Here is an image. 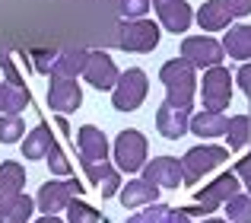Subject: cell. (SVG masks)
Instances as JSON below:
<instances>
[{
    "mask_svg": "<svg viewBox=\"0 0 251 223\" xmlns=\"http://www.w3.org/2000/svg\"><path fill=\"white\" fill-rule=\"evenodd\" d=\"M159 80H162V86H166V102L191 109L194 93H197V77H194V67H191L184 57H172V61L162 64Z\"/></svg>",
    "mask_w": 251,
    "mask_h": 223,
    "instance_id": "cell-1",
    "label": "cell"
},
{
    "mask_svg": "<svg viewBox=\"0 0 251 223\" xmlns=\"http://www.w3.org/2000/svg\"><path fill=\"white\" fill-rule=\"evenodd\" d=\"M147 93H150L147 74L140 67H130L118 77L115 89H111V106L118 112H137L143 106V99H147Z\"/></svg>",
    "mask_w": 251,
    "mask_h": 223,
    "instance_id": "cell-2",
    "label": "cell"
},
{
    "mask_svg": "<svg viewBox=\"0 0 251 223\" xmlns=\"http://www.w3.org/2000/svg\"><path fill=\"white\" fill-rule=\"evenodd\" d=\"M229 160V150L226 147H213V143H201V147L188 150L181 160V175L188 185H194V182H201L207 172H213L216 166H223V163Z\"/></svg>",
    "mask_w": 251,
    "mask_h": 223,
    "instance_id": "cell-3",
    "label": "cell"
},
{
    "mask_svg": "<svg viewBox=\"0 0 251 223\" xmlns=\"http://www.w3.org/2000/svg\"><path fill=\"white\" fill-rule=\"evenodd\" d=\"M83 188L76 179H67V182H45L42 188H38V195H35V204H38V211H45V217H57L61 211H67V204L74 198H80L83 195Z\"/></svg>",
    "mask_w": 251,
    "mask_h": 223,
    "instance_id": "cell-4",
    "label": "cell"
},
{
    "mask_svg": "<svg viewBox=\"0 0 251 223\" xmlns=\"http://www.w3.org/2000/svg\"><path fill=\"white\" fill-rule=\"evenodd\" d=\"M159 45V26L153 19H130V23H121L118 29V48L121 51H153Z\"/></svg>",
    "mask_w": 251,
    "mask_h": 223,
    "instance_id": "cell-5",
    "label": "cell"
},
{
    "mask_svg": "<svg viewBox=\"0 0 251 223\" xmlns=\"http://www.w3.org/2000/svg\"><path fill=\"white\" fill-rule=\"evenodd\" d=\"M223 42H216V38L210 35H191L181 42V57L191 64V67H201V70H210V67H220L223 64Z\"/></svg>",
    "mask_w": 251,
    "mask_h": 223,
    "instance_id": "cell-6",
    "label": "cell"
},
{
    "mask_svg": "<svg viewBox=\"0 0 251 223\" xmlns=\"http://www.w3.org/2000/svg\"><path fill=\"white\" fill-rule=\"evenodd\" d=\"M115 160L118 169H124V172H140L147 166V137L134 128L121 131L115 140Z\"/></svg>",
    "mask_w": 251,
    "mask_h": 223,
    "instance_id": "cell-7",
    "label": "cell"
},
{
    "mask_svg": "<svg viewBox=\"0 0 251 223\" xmlns=\"http://www.w3.org/2000/svg\"><path fill=\"white\" fill-rule=\"evenodd\" d=\"M232 99V74L226 67H210L203 74V109L207 112H223Z\"/></svg>",
    "mask_w": 251,
    "mask_h": 223,
    "instance_id": "cell-8",
    "label": "cell"
},
{
    "mask_svg": "<svg viewBox=\"0 0 251 223\" xmlns=\"http://www.w3.org/2000/svg\"><path fill=\"white\" fill-rule=\"evenodd\" d=\"M235 195H239V175L223 172L216 182H210V185H203L201 192H194V204L203 207V214H210L220 204H226L229 198H235Z\"/></svg>",
    "mask_w": 251,
    "mask_h": 223,
    "instance_id": "cell-9",
    "label": "cell"
},
{
    "mask_svg": "<svg viewBox=\"0 0 251 223\" xmlns=\"http://www.w3.org/2000/svg\"><path fill=\"white\" fill-rule=\"evenodd\" d=\"M140 172H143V182H150V185H156V188H178L184 182L181 160H175V156H156Z\"/></svg>",
    "mask_w": 251,
    "mask_h": 223,
    "instance_id": "cell-10",
    "label": "cell"
},
{
    "mask_svg": "<svg viewBox=\"0 0 251 223\" xmlns=\"http://www.w3.org/2000/svg\"><path fill=\"white\" fill-rule=\"evenodd\" d=\"M188 128H191V109L162 102L159 112H156V131H159L166 140H178V137L188 134Z\"/></svg>",
    "mask_w": 251,
    "mask_h": 223,
    "instance_id": "cell-11",
    "label": "cell"
},
{
    "mask_svg": "<svg viewBox=\"0 0 251 223\" xmlns=\"http://www.w3.org/2000/svg\"><path fill=\"white\" fill-rule=\"evenodd\" d=\"M83 77H86V83L96 86V89H115L121 70L115 67V61H111L105 51H89V61H86Z\"/></svg>",
    "mask_w": 251,
    "mask_h": 223,
    "instance_id": "cell-12",
    "label": "cell"
},
{
    "mask_svg": "<svg viewBox=\"0 0 251 223\" xmlns=\"http://www.w3.org/2000/svg\"><path fill=\"white\" fill-rule=\"evenodd\" d=\"M76 147H80V163L92 166V163H108V140L96 124H83L76 131Z\"/></svg>",
    "mask_w": 251,
    "mask_h": 223,
    "instance_id": "cell-13",
    "label": "cell"
},
{
    "mask_svg": "<svg viewBox=\"0 0 251 223\" xmlns=\"http://www.w3.org/2000/svg\"><path fill=\"white\" fill-rule=\"evenodd\" d=\"M48 106L61 115L67 112H76L83 106V89L76 80H61V77H51V86H48Z\"/></svg>",
    "mask_w": 251,
    "mask_h": 223,
    "instance_id": "cell-14",
    "label": "cell"
},
{
    "mask_svg": "<svg viewBox=\"0 0 251 223\" xmlns=\"http://www.w3.org/2000/svg\"><path fill=\"white\" fill-rule=\"evenodd\" d=\"M153 6H156V13H159L162 26H166L169 32H175V35L188 32L194 13H191V6L184 3V0H153Z\"/></svg>",
    "mask_w": 251,
    "mask_h": 223,
    "instance_id": "cell-15",
    "label": "cell"
},
{
    "mask_svg": "<svg viewBox=\"0 0 251 223\" xmlns=\"http://www.w3.org/2000/svg\"><path fill=\"white\" fill-rule=\"evenodd\" d=\"M23 185H25V169L16 160L0 163V211L23 195Z\"/></svg>",
    "mask_w": 251,
    "mask_h": 223,
    "instance_id": "cell-16",
    "label": "cell"
},
{
    "mask_svg": "<svg viewBox=\"0 0 251 223\" xmlns=\"http://www.w3.org/2000/svg\"><path fill=\"white\" fill-rule=\"evenodd\" d=\"M83 169H86L89 185H96L102 198H115L121 192V175H118V169L111 163H92V166H83Z\"/></svg>",
    "mask_w": 251,
    "mask_h": 223,
    "instance_id": "cell-17",
    "label": "cell"
},
{
    "mask_svg": "<svg viewBox=\"0 0 251 223\" xmlns=\"http://www.w3.org/2000/svg\"><path fill=\"white\" fill-rule=\"evenodd\" d=\"M232 10H229V0H207V3L197 10V23L203 32H223L232 23Z\"/></svg>",
    "mask_w": 251,
    "mask_h": 223,
    "instance_id": "cell-18",
    "label": "cell"
},
{
    "mask_svg": "<svg viewBox=\"0 0 251 223\" xmlns=\"http://www.w3.org/2000/svg\"><path fill=\"white\" fill-rule=\"evenodd\" d=\"M118 198H121V204L127 207V211H134V207H143V204H156V201H159V188L143 182V179H130L127 185L118 192Z\"/></svg>",
    "mask_w": 251,
    "mask_h": 223,
    "instance_id": "cell-19",
    "label": "cell"
},
{
    "mask_svg": "<svg viewBox=\"0 0 251 223\" xmlns=\"http://www.w3.org/2000/svg\"><path fill=\"white\" fill-rule=\"evenodd\" d=\"M51 147H54L51 128L48 124H35V128L25 134V140H23V160H45Z\"/></svg>",
    "mask_w": 251,
    "mask_h": 223,
    "instance_id": "cell-20",
    "label": "cell"
},
{
    "mask_svg": "<svg viewBox=\"0 0 251 223\" xmlns=\"http://www.w3.org/2000/svg\"><path fill=\"white\" fill-rule=\"evenodd\" d=\"M124 223H191V217L184 211H175V207L169 204H147V211L134 214V217H127Z\"/></svg>",
    "mask_w": 251,
    "mask_h": 223,
    "instance_id": "cell-21",
    "label": "cell"
},
{
    "mask_svg": "<svg viewBox=\"0 0 251 223\" xmlns=\"http://www.w3.org/2000/svg\"><path fill=\"white\" fill-rule=\"evenodd\" d=\"M226 124H229V118L223 115V112H197V115H191V134H197V137H220V134H226Z\"/></svg>",
    "mask_w": 251,
    "mask_h": 223,
    "instance_id": "cell-22",
    "label": "cell"
},
{
    "mask_svg": "<svg viewBox=\"0 0 251 223\" xmlns=\"http://www.w3.org/2000/svg\"><path fill=\"white\" fill-rule=\"evenodd\" d=\"M223 51L235 61H251V26H232L223 38Z\"/></svg>",
    "mask_w": 251,
    "mask_h": 223,
    "instance_id": "cell-23",
    "label": "cell"
},
{
    "mask_svg": "<svg viewBox=\"0 0 251 223\" xmlns=\"http://www.w3.org/2000/svg\"><path fill=\"white\" fill-rule=\"evenodd\" d=\"M86 61H89V51H57V61L51 77H61V80H76V77L86 70Z\"/></svg>",
    "mask_w": 251,
    "mask_h": 223,
    "instance_id": "cell-24",
    "label": "cell"
},
{
    "mask_svg": "<svg viewBox=\"0 0 251 223\" xmlns=\"http://www.w3.org/2000/svg\"><path fill=\"white\" fill-rule=\"evenodd\" d=\"M32 96L25 86H10V83H0V115H19L23 109H29Z\"/></svg>",
    "mask_w": 251,
    "mask_h": 223,
    "instance_id": "cell-25",
    "label": "cell"
},
{
    "mask_svg": "<svg viewBox=\"0 0 251 223\" xmlns=\"http://www.w3.org/2000/svg\"><path fill=\"white\" fill-rule=\"evenodd\" d=\"M32 211H35V201L23 192L13 204H6L3 211H0V223H25L32 217Z\"/></svg>",
    "mask_w": 251,
    "mask_h": 223,
    "instance_id": "cell-26",
    "label": "cell"
},
{
    "mask_svg": "<svg viewBox=\"0 0 251 223\" xmlns=\"http://www.w3.org/2000/svg\"><path fill=\"white\" fill-rule=\"evenodd\" d=\"M226 137H229V150H242L251 137V118L248 115H232L226 124Z\"/></svg>",
    "mask_w": 251,
    "mask_h": 223,
    "instance_id": "cell-27",
    "label": "cell"
},
{
    "mask_svg": "<svg viewBox=\"0 0 251 223\" xmlns=\"http://www.w3.org/2000/svg\"><path fill=\"white\" fill-rule=\"evenodd\" d=\"M226 214H229V223H251V195H235V198L226 201Z\"/></svg>",
    "mask_w": 251,
    "mask_h": 223,
    "instance_id": "cell-28",
    "label": "cell"
},
{
    "mask_svg": "<svg viewBox=\"0 0 251 223\" xmlns=\"http://www.w3.org/2000/svg\"><path fill=\"white\" fill-rule=\"evenodd\" d=\"M99 220H102V214H99L92 204H86V201L74 198L67 204V223H99Z\"/></svg>",
    "mask_w": 251,
    "mask_h": 223,
    "instance_id": "cell-29",
    "label": "cell"
},
{
    "mask_svg": "<svg viewBox=\"0 0 251 223\" xmlns=\"http://www.w3.org/2000/svg\"><path fill=\"white\" fill-rule=\"evenodd\" d=\"M25 134V124L19 115H0V143H16Z\"/></svg>",
    "mask_w": 251,
    "mask_h": 223,
    "instance_id": "cell-30",
    "label": "cell"
},
{
    "mask_svg": "<svg viewBox=\"0 0 251 223\" xmlns=\"http://www.w3.org/2000/svg\"><path fill=\"white\" fill-rule=\"evenodd\" d=\"M150 3H153V0H118V10H121L124 23H130V19H143L147 16Z\"/></svg>",
    "mask_w": 251,
    "mask_h": 223,
    "instance_id": "cell-31",
    "label": "cell"
},
{
    "mask_svg": "<svg viewBox=\"0 0 251 223\" xmlns=\"http://www.w3.org/2000/svg\"><path fill=\"white\" fill-rule=\"evenodd\" d=\"M45 163H48V169H51V175H70V163H67V156H64V150L57 147H51L48 150V156H45Z\"/></svg>",
    "mask_w": 251,
    "mask_h": 223,
    "instance_id": "cell-32",
    "label": "cell"
},
{
    "mask_svg": "<svg viewBox=\"0 0 251 223\" xmlns=\"http://www.w3.org/2000/svg\"><path fill=\"white\" fill-rule=\"evenodd\" d=\"M35 61H32V70L35 74H51L54 70V61H57V51H35Z\"/></svg>",
    "mask_w": 251,
    "mask_h": 223,
    "instance_id": "cell-33",
    "label": "cell"
},
{
    "mask_svg": "<svg viewBox=\"0 0 251 223\" xmlns=\"http://www.w3.org/2000/svg\"><path fill=\"white\" fill-rule=\"evenodd\" d=\"M0 70L6 74V83H10V86H23V77H19L16 64H13V57L6 55V51H0Z\"/></svg>",
    "mask_w": 251,
    "mask_h": 223,
    "instance_id": "cell-34",
    "label": "cell"
},
{
    "mask_svg": "<svg viewBox=\"0 0 251 223\" xmlns=\"http://www.w3.org/2000/svg\"><path fill=\"white\" fill-rule=\"evenodd\" d=\"M232 172L239 175V179H245V182L251 179V153L245 156V160H239V163H235V169H232Z\"/></svg>",
    "mask_w": 251,
    "mask_h": 223,
    "instance_id": "cell-35",
    "label": "cell"
},
{
    "mask_svg": "<svg viewBox=\"0 0 251 223\" xmlns=\"http://www.w3.org/2000/svg\"><path fill=\"white\" fill-rule=\"evenodd\" d=\"M239 83H242V89H245V96L251 99V64H245V67L239 70Z\"/></svg>",
    "mask_w": 251,
    "mask_h": 223,
    "instance_id": "cell-36",
    "label": "cell"
},
{
    "mask_svg": "<svg viewBox=\"0 0 251 223\" xmlns=\"http://www.w3.org/2000/svg\"><path fill=\"white\" fill-rule=\"evenodd\" d=\"M57 128H61V131H64V134H67V131H70V124H67V118H64V115H61V118H57Z\"/></svg>",
    "mask_w": 251,
    "mask_h": 223,
    "instance_id": "cell-37",
    "label": "cell"
},
{
    "mask_svg": "<svg viewBox=\"0 0 251 223\" xmlns=\"http://www.w3.org/2000/svg\"><path fill=\"white\" fill-rule=\"evenodd\" d=\"M35 223H64V220H61V217H38Z\"/></svg>",
    "mask_w": 251,
    "mask_h": 223,
    "instance_id": "cell-38",
    "label": "cell"
},
{
    "mask_svg": "<svg viewBox=\"0 0 251 223\" xmlns=\"http://www.w3.org/2000/svg\"><path fill=\"white\" fill-rule=\"evenodd\" d=\"M203 223H226V220H220V217H207Z\"/></svg>",
    "mask_w": 251,
    "mask_h": 223,
    "instance_id": "cell-39",
    "label": "cell"
},
{
    "mask_svg": "<svg viewBox=\"0 0 251 223\" xmlns=\"http://www.w3.org/2000/svg\"><path fill=\"white\" fill-rule=\"evenodd\" d=\"M245 188H248V195H251V179H248V182H245Z\"/></svg>",
    "mask_w": 251,
    "mask_h": 223,
    "instance_id": "cell-40",
    "label": "cell"
}]
</instances>
